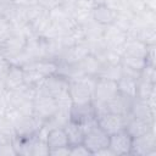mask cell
<instances>
[{
    "label": "cell",
    "instance_id": "cell-1",
    "mask_svg": "<svg viewBox=\"0 0 156 156\" xmlns=\"http://www.w3.org/2000/svg\"><path fill=\"white\" fill-rule=\"evenodd\" d=\"M57 111L56 101L52 96L46 95L41 91L35 90V95L33 99V115L41 121H45L50 118L55 112Z\"/></svg>",
    "mask_w": 156,
    "mask_h": 156
},
{
    "label": "cell",
    "instance_id": "cell-2",
    "mask_svg": "<svg viewBox=\"0 0 156 156\" xmlns=\"http://www.w3.org/2000/svg\"><path fill=\"white\" fill-rule=\"evenodd\" d=\"M156 154V138L154 129L146 134L132 139L130 155L138 156H152Z\"/></svg>",
    "mask_w": 156,
    "mask_h": 156
},
{
    "label": "cell",
    "instance_id": "cell-3",
    "mask_svg": "<svg viewBox=\"0 0 156 156\" xmlns=\"http://www.w3.org/2000/svg\"><path fill=\"white\" fill-rule=\"evenodd\" d=\"M35 90L41 91L52 98H56L60 94L68 90V80L66 78H63L62 76L55 73V74L45 77L44 80L41 82V84L38 88H35Z\"/></svg>",
    "mask_w": 156,
    "mask_h": 156
},
{
    "label": "cell",
    "instance_id": "cell-4",
    "mask_svg": "<svg viewBox=\"0 0 156 156\" xmlns=\"http://www.w3.org/2000/svg\"><path fill=\"white\" fill-rule=\"evenodd\" d=\"M27 38L20 33L12 32L0 45V52L7 58L11 60L18 54H21L26 46Z\"/></svg>",
    "mask_w": 156,
    "mask_h": 156
},
{
    "label": "cell",
    "instance_id": "cell-5",
    "mask_svg": "<svg viewBox=\"0 0 156 156\" xmlns=\"http://www.w3.org/2000/svg\"><path fill=\"white\" fill-rule=\"evenodd\" d=\"M127 37H128V34L124 30L116 27L115 24L105 26V28H104L102 40H104L105 46L117 50L122 54H123V45L127 40Z\"/></svg>",
    "mask_w": 156,
    "mask_h": 156
},
{
    "label": "cell",
    "instance_id": "cell-6",
    "mask_svg": "<svg viewBox=\"0 0 156 156\" xmlns=\"http://www.w3.org/2000/svg\"><path fill=\"white\" fill-rule=\"evenodd\" d=\"M108 138L110 135L106 134L99 126H96L95 128L84 134L83 144L88 147L91 155H94L96 151L108 146Z\"/></svg>",
    "mask_w": 156,
    "mask_h": 156
},
{
    "label": "cell",
    "instance_id": "cell-7",
    "mask_svg": "<svg viewBox=\"0 0 156 156\" xmlns=\"http://www.w3.org/2000/svg\"><path fill=\"white\" fill-rule=\"evenodd\" d=\"M132 136L126 132V129L117 132L108 138V147L113 152L115 156L130 155L132 147Z\"/></svg>",
    "mask_w": 156,
    "mask_h": 156
},
{
    "label": "cell",
    "instance_id": "cell-8",
    "mask_svg": "<svg viewBox=\"0 0 156 156\" xmlns=\"http://www.w3.org/2000/svg\"><path fill=\"white\" fill-rule=\"evenodd\" d=\"M117 94H118L117 82L98 77L96 84H95V89H94L93 100L100 101V102H107L108 100H111Z\"/></svg>",
    "mask_w": 156,
    "mask_h": 156
},
{
    "label": "cell",
    "instance_id": "cell-9",
    "mask_svg": "<svg viewBox=\"0 0 156 156\" xmlns=\"http://www.w3.org/2000/svg\"><path fill=\"white\" fill-rule=\"evenodd\" d=\"M90 54L89 46L87 45L85 41L68 46L63 50L61 56L58 57L57 62L66 63V65H77L79 61H82L87 55Z\"/></svg>",
    "mask_w": 156,
    "mask_h": 156
},
{
    "label": "cell",
    "instance_id": "cell-10",
    "mask_svg": "<svg viewBox=\"0 0 156 156\" xmlns=\"http://www.w3.org/2000/svg\"><path fill=\"white\" fill-rule=\"evenodd\" d=\"M124 118H126V128L124 129L132 138L140 136V135L146 134L154 129V121L134 118L130 116L129 112L127 115H124Z\"/></svg>",
    "mask_w": 156,
    "mask_h": 156
},
{
    "label": "cell",
    "instance_id": "cell-11",
    "mask_svg": "<svg viewBox=\"0 0 156 156\" xmlns=\"http://www.w3.org/2000/svg\"><path fill=\"white\" fill-rule=\"evenodd\" d=\"M98 119L99 127L108 135H112L117 132H121L126 128V118L124 116L116 115V113H106Z\"/></svg>",
    "mask_w": 156,
    "mask_h": 156
},
{
    "label": "cell",
    "instance_id": "cell-12",
    "mask_svg": "<svg viewBox=\"0 0 156 156\" xmlns=\"http://www.w3.org/2000/svg\"><path fill=\"white\" fill-rule=\"evenodd\" d=\"M117 10L106 2H98L93 6V20L101 26H110L115 22Z\"/></svg>",
    "mask_w": 156,
    "mask_h": 156
},
{
    "label": "cell",
    "instance_id": "cell-13",
    "mask_svg": "<svg viewBox=\"0 0 156 156\" xmlns=\"http://www.w3.org/2000/svg\"><path fill=\"white\" fill-rule=\"evenodd\" d=\"M95 117V111L94 106L91 102L88 104H73L71 110H69V119L76 122V123H84L90 119H94Z\"/></svg>",
    "mask_w": 156,
    "mask_h": 156
},
{
    "label": "cell",
    "instance_id": "cell-14",
    "mask_svg": "<svg viewBox=\"0 0 156 156\" xmlns=\"http://www.w3.org/2000/svg\"><path fill=\"white\" fill-rule=\"evenodd\" d=\"M129 113L134 118L154 121V108L150 106V104L146 100H143L139 98H134L132 100L130 107H129Z\"/></svg>",
    "mask_w": 156,
    "mask_h": 156
},
{
    "label": "cell",
    "instance_id": "cell-15",
    "mask_svg": "<svg viewBox=\"0 0 156 156\" xmlns=\"http://www.w3.org/2000/svg\"><path fill=\"white\" fill-rule=\"evenodd\" d=\"M4 85L5 90H17L21 87L24 85V79H23V68L20 66L11 65L7 73L4 77Z\"/></svg>",
    "mask_w": 156,
    "mask_h": 156
},
{
    "label": "cell",
    "instance_id": "cell-16",
    "mask_svg": "<svg viewBox=\"0 0 156 156\" xmlns=\"http://www.w3.org/2000/svg\"><path fill=\"white\" fill-rule=\"evenodd\" d=\"M149 45H146L144 41L139 40L135 37H127V40L123 45V55L127 56H134V57H146ZM146 60V58H145Z\"/></svg>",
    "mask_w": 156,
    "mask_h": 156
},
{
    "label": "cell",
    "instance_id": "cell-17",
    "mask_svg": "<svg viewBox=\"0 0 156 156\" xmlns=\"http://www.w3.org/2000/svg\"><path fill=\"white\" fill-rule=\"evenodd\" d=\"M132 98L124 96L122 94H117L116 96H113L111 100H108L106 102V107L107 111L110 113H116V115H121L124 116L129 112V107H130V102H132Z\"/></svg>",
    "mask_w": 156,
    "mask_h": 156
},
{
    "label": "cell",
    "instance_id": "cell-18",
    "mask_svg": "<svg viewBox=\"0 0 156 156\" xmlns=\"http://www.w3.org/2000/svg\"><path fill=\"white\" fill-rule=\"evenodd\" d=\"M23 67L32 68V69L39 72L40 74H43L44 77H48V76L55 74L57 72L58 62L56 60H51V58H40V60H35L30 63H27Z\"/></svg>",
    "mask_w": 156,
    "mask_h": 156
},
{
    "label": "cell",
    "instance_id": "cell-19",
    "mask_svg": "<svg viewBox=\"0 0 156 156\" xmlns=\"http://www.w3.org/2000/svg\"><path fill=\"white\" fill-rule=\"evenodd\" d=\"M77 66L85 76H94V77H98V74L102 67L99 58L93 54L87 55L82 61H79L77 63Z\"/></svg>",
    "mask_w": 156,
    "mask_h": 156
},
{
    "label": "cell",
    "instance_id": "cell-20",
    "mask_svg": "<svg viewBox=\"0 0 156 156\" xmlns=\"http://www.w3.org/2000/svg\"><path fill=\"white\" fill-rule=\"evenodd\" d=\"M63 129H65V133L67 135L69 145H77V144H82L83 143L84 132H83V129H82L79 123H76V122L69 119L66 123V126L63 127Z\"/></svg>",
    "mask_w": 156,
    "mask_h": 156
},
{
    "label": "cell",
    "instance_id": "cell-21",
    "mask_svg": "<svg viewBox=\"0 0 156 156\" xmlns=\"http://www.w3.org/2000/svg\"><path fill=\"white\" fill-rule=\"evenodd\" d=\"M136 84H138V79L135 78H130L127 76H122L118 80H117V88H118V93L134 99L136 95Z\"/></svg>",
    "mask_w": 156,
    "mask_h": 156
},
{
    "label": "cell",
    "instance_id": "cell-22",
    "mask_svg": "<svg viewBox=\"0 0 156 156\" xmlns=\"http://www.w3.org/2000/svg\"><path fill=\"white\" fill-rule=\"evenodd\" d=\"M46 143H48V145H49V149H54V147H60V146L69 145V144H68L67 135H66L63 128H54V129H50V130L48 132Z\"/></svg>",
    "mask_w": 156,
    "mask_h": 156
},
{
    "label": "cell",
    "instance_id": "cell-23",
    "mask_svg": "<svg viewBox=\"0 0 156 156\" xmlns=\"http://www.w3.org/2000/svg\"><path fill=\"white\" fill-rule=\"evenodd\" d=\"M68 121H69V112L68 111L57 110L50 118H48L45 121L44 127L48 130L54 129V128H63Z\"/></svg>",
    "mask_w": 156,
    "mask_h": 156
},
{
    "label": "cell",
    "instance_id": "cell-24",
    "mask_svg": "<svg viewBox=\"0 0 156 156\" xmlns=\"http://www.w3.org/2000/svg\"><path fill=\"white\" fill-rule=\"evenodd\" d=\"M152 96H155V83L144 80V79H138L136 84V95L135 98L143 99V100H150Z\"/></svg>",
    "mask_w": 156,
    "mask_h": 156
},
{
    "label": "cell",
    "instance_id": "cell-25",
    "mask_svg": "<svg viewBox=\"0 0 156 156\" xmlns=\"http://www.w3.org/2000/svg\"><path fill=\"white\" fill-rule=\"evenodd\" d=\"M23 68V79H24V84L29 88H38L41 82L44 80V76L40 74L39 72L32 69V68H27V67H22Z\"/></svg>",
    "mask_w": 156,
    "mask_h": 156
},
{
    "label": "cell",
    "instance_id": "cell-26",
    "mask_svg": "<svg viewBox=\"0 0 156 156\" xmlns=\"http://www.w3.org/2000/svg\"><path fill=\"white\" fill-rule=\"evenodd\" d=\"M99 78H106V79H111L117 82L121 77H122V66L119 65H107V66H102L99 74Z\"/></svg>",
    "mask_w": 156,
    "mask_h": 156
},
{
    "label": "cell",
    "instance_id": "cell-27",
    "mask_svg": "<svg viewBox=\"0 0 156 156\" xmlns=\"http://www.w3.org/2000/svg\"><path fill=\"white\" fill-rule=\"evenodd\" d=\"M146 60L143 57H134V56H127L123 55L121 58V66L136 71V72H141V69L146 66Z\"/></svg>",
    "mask_w": 156,
    "mask_h": 156
},
{
    "label": "cell",
    "instance_id": "cell-28",
    "mask_svg": "<svg viewBox=\"0 0 156 156\" xmlns=\"http://www.w3.org/2000/svg\"><path fill=\"white\" fill-rule=\"evenodd\" d=\"M140 79H144V80H147V82H151V83H155V78H156V72H155V66L152 65H146L141 72H140Z\"/></svg>",
    "mask_w": 156,
    "mask_h": 156
},
{
    "label": "cell",
    "instance_id": "cell-29",
    "mask_svg": "<svg viewBox=\"0 0 156 156\" xmlns=\"http://www.w3.org/2000/svg\"><path fill=\"white\" fill-rule=\"evenodd\" d=\"M69 155L71 156H88L91 155V152L88 150V147L82 143V144H77V145H69Z\"/></svg>",
    "mask_w": 156,
    "mask_h": 156
},
{
    "label": "cell",
    "instance_id": "cell-30",
    "mask_svg": "<svg viewBox=\"0 0 156 156\" xmlns=\"http://www.w3.org/2000/svg\"><path fill=\"white\" fill-rule=\"evenodd\" d=\"M0 155H4V156L17 155V154H16V150H15V147H13L12 140L0 141Z\"/></svg>",
    "mask_w": 156,
    "mask_h": 156
},
{
    "label": "cell",
    "instance_id": "cell-31",
    "mask_svg": "<svg viewBox=\"0 0 156 156\" xmlns=\"http://www.w3.org/2000/svg\"><path fill=\"white\" fill-rule=\"evenodd\" d=\"M69 149H71L69 145L49 149V155L50 156H68L69 155Z\"/></svg>",
    "mask_w": 156,
    "mask_h": 156
},
{
    "label": "cell",
    "instance_id": "cell-32",
    "mask_svg": "<svg viewBox=\"0 0 156 156\" xmlns=\"http://www.w3.org/2000/svg\"><path fill=\"white\" fill-rule=\"evenodd\" d=\"M10 66H11L10 61H9V60L0 52V77H2V78L5 77V74L7 73Z\"/></svg>",
    "mask_w": 156,
    "mask_h": 156
},
{
    "label": "cell",
    "instance_id": "cell-33",
    "mask_svg": "<svg viewBox=\"0 0 156 156\" xmlns=\"http://www.w3.org/2000/svg\"><path fill=\"white\" fill-rule=\"evenodd\" d=\"M16 6H20V7H29L32 5H35V4H39V0H11Z\"/></svg>",
    "mask_w": 156,
    "mask_h": 156
},
{
    "label": "cell",
    "instance_id": "cell-34",
    "mask_svg": "<svg viewBox=\"0 0 156 156\" xmlns=\"http://www.w3.org/2000/svg\"><path fill=\"white\" fill-rule=\"evenodd\" d=\"M6 110H7V101H6L5 95H4V93H2V94L0 95V117L5 116Z\"/></svg>",
    "mask_w": 156,
    "mask_h": 156
},
{
    "label": "cell",
    "instance_id": "cell-35",
    "mask_svg": "<svg viewBox=\"0 0 156 156\" xmlns=\"http://www.w3.org/2000/svg\"><path fill=\"white\" fill-rule=\"evenodd\" d=\"M94 155H96V156H115L113 152L111 151V149L108 146L107 147H104V149H101L99 151H96Z\"/></svg>",
    "mask_w": 156,
    "mask_h": 156
},
{
    "label": "cell",
    "instance_id": "cell-36",
    "mask_svg": "<svg viewBox=\"0 0 156 156\" xmlns=\"http://www.w3.org/2000/svg\"><path fill=\"white\" fill-rule=\"evenodd\" d=\"M0 45H1V44H0Z\"/></svg>",
    "mask_w": 156,
    "mask_h": 156
}]
</instances>
